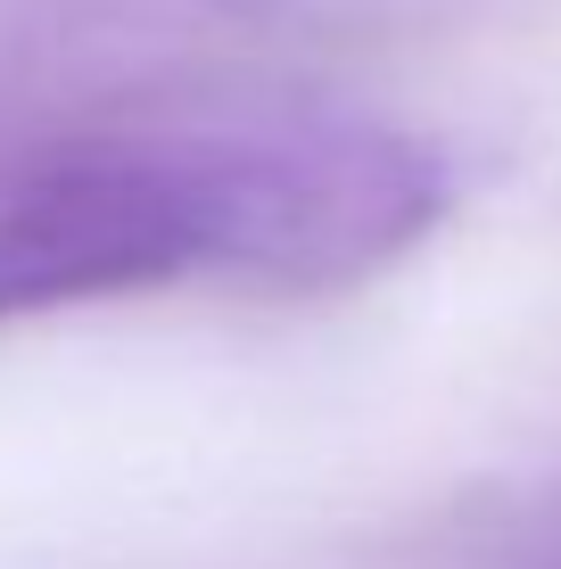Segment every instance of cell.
<instances>
[{"label": "cell", "instance_id": "1", "mask_svg": "<svg viewBox=\"0 0 561 569\" xmlns=\"http://www.w3.org/2000/svg\"><path fill=\"white\" fill-rule=\"evenodd\" d=\"M438 207V157L322 116H173L0 141V322L199 272L355 281L404 257Z\"/></svg>", "mask_w": 561, "mask_h": 569}]
</instances>
